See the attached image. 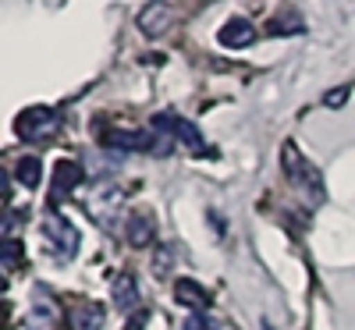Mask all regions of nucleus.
Returning <instances> with one entry per match:
<instances>
[{"label": "nucleus", "mask_w": 355, "mask_h": 330, "mask_svg": "<svg viewBox=\"0 0 355 330\" xmlns=\"http://www.w3.org/2000/svg\"><path fill=\"white\" fill-rule=\"evenodd\" d=\"M281 171H284L288 182L306 196V202L320 206L323 199H327V192H323V177H320V171L302 157V149L295 146V142H284V146H281Z\"/></svg>", "instance_id": "nucleus-1"}, {"label": "nucleus", "mask_w": 355, "mask_h": 330, "mask_svg": "<svg viewBox=\"0 0 355 330\" xmlns=\"http://www.w3.org/2000/svg\"><path fill=\"white\" fill-rule=\"evenodd\" d=\"M107 149H121V153H150V157H171L174 153V139L171 135H153V132H125L114 128L103 135Z\"/></svg>", "instance_id": "nucleus-2"}, {"label": "nucleus", "mask_w": 355, "mask_h": 330, "mask_svg": "<svg viewBox=\"0 0 355 330\" xmlns=\"http://www.w3.org/2000/svg\"><path fill=\"white\" fill-rule=\"evenodd\" d=\"M82 206L100 227H110L117 220V214H121V206H125V192L110 182H96L89 189V196H82Z\"/></svg>", "instance_id": "nucleus-3"}, {"label": "nucleus", "mask_w": 355, "mask_h": 330, "mask_svg": "<svg viewBox=\"0 0 355 330\" xmlns=\"http://www.w3.org/2000/svg\"><path fill=\"white\" fill-rule=\"evenodd\" d=\"M15 128L25 142H53V135L61 132V114L50 107H33L18 117Z\"/></svg>", "instance_id": "nucleus-4"}, {"label": "nucleus", "mask_w": 355, "mask_h": 330, "mask_svg": "<svg viewBox=\"0 0 355 330\" xmlns=\"http://www.w3.org/2000/svg\"><path fill=\"white\" fill-rule=\"evenodd\" d=\"M43 234H46L53 256L61 259V263H68V259L78 252V227H75L68 217H50V220L43 224Z\"/></svg>", "instance_id": "nucleus-5"}, {"label": "nucleus", "mask_w": 355, "mask_h": 330, "mask_svg": "<svg viewBox=\"0 0 355 330\" xmlns=\"http://www.w3.org/2000/svg\"><path fill=\"white\" fill-rule=\"evenodd\" d=\"M153 128H160V132H174V139H182L189 149H206V139H202V132L189 121V117H178V114H157L153 117Z\"/></svg>", "instance_id": "nucleus-6"}, {"label": "nucleus", "mask_w": 355, "mask_h": 330, "mask_svg": "<svg viewBox=\"0 0 355 330\" xmlns=\"http://www.w3.org/2000/svg\"><path fill=\"white\" fill-rule=\"evenodd\" d=\"M139 33L142 36H150V40H157V36H164L167 28H171V21H174V8L171 4H146L142 11H139Z\"/></svg>", "instance_id": "nucleus-7"}, {"label": "nucleus", "mask_w": 355, "mask_h": 330, "mask_svg": "<svg viewBox=\"0 0 355 330\" xmlns=\"http://www.w3.org/2000/svg\"><path fill=\"white\" fill-rule=\"evenodd\" d=\"M28 330H57V302L46 288H36V298L28 306Z\"/></svg>", "instance_id": "nucleus-8"}, {"label": "nucleus", "mask_w": 355, "mask_h": 330, "mask_svg": "<svg viewBox=\"0 0 355 330\" xmlns=\"http://www.w3.org/2000/svg\"><path fill=\"white\" fill-rule=\"evenodd\" d=\"M82 167L78 164H71V160H61L57 164V171H53V189H50V202L57 206V202H64L78 185H82Z\"/></svg>", "instance_id": "nucleus-9"}, {"label": "nucleus", "mask_w": 355, "mask_h": 330, "mask_svg": "<svg viewBox=\"0 0 355 330\" xmlns=\"http://www.w3.org/2000/svg\"><path fill=\"white\" fill-rule=\"evenodd\" d=\"M217 40H220L227 50H242V46L256 43V25L245 21V18H231L220 33H217Z\"/></svg>", "instance_id": "nucleus-10"}, {"label": "nucleus", "mask_w": 355, "mask_h": 330, "mask_svg": "<svg viewBox=\"0 0 355 330\" xmlns=\"http://www.w3.org/2000/svg\"><path fill=\"white\" fill-rule=\"evenodd\" d=\"M125 238H128V245H135V249L153 245V238H157L153 217H150V214H132L128 224H125Z\"/></svg>", "instance_id": "nucleus-11"}, {"label": "nucleus", "mask_w": 355, "mask_h": 330, "mask_svg": "<svg viewBox=\"0 0 355 330\" xmlns=\"http://www.w3.org/2000/svg\"><path fill=\"white\" fill-rule=\"evenodd\" d=\"M110 295H114V309L117 313H135L139 309V288L128 274H117L110 281Z\"/></svg>", "instance_id": "nucleus-12"}, {"label": "nucleus", "mask_w": 355, "mask_h": 330, "mask_svg": "<svg viewBox=\"0 0 355 330\" xmlns=\"http://www.w3.org/2000/svg\"><path fill=\"white\" fill-rule=\"evenodd\" d=\"M174 302L178 306H189L196 313L206 309V302H210V295H206V288H199L196 281H174Z\"/></svg>", "instance_id": "nucleus-13"}, {"label": "nucleus", "mask_w": 355, "mask_h": 330, "mask_svg": "<svg viewBox=\"0 0 355 330\" xmlns=\"http://www.w3.org/2000/svg\"><path fill=\"white\" fill-rule=\"evenodd\" d=\"M103 309L96 302H89V306H75L68 313V327L71 330H103Z\"/></svg>", "instance_id": "nucleus-14"}, {"label": "nucleus", "mask_w": 355, "mask_h": 330, "mask_svg": "<svg viewBox=\"0 0 355 330\" xmlns=\"http://www.w3.org/2000/svg\"><path fill=\"white\" fill-rule=\"evenodd\" d=\"M15 177H18L25 189H36V185L43 182V164H40V157H21V160L15 164Z\"/></svg>", "instance_id": "nucleus-15"}, {"label": "nucleus", "mask_w": 355, "mask_h": 330, "mask_svg": "<svg viewBox=\"0 0 355 330\" xmlns=\"http://www.w3.org/2000/svg\"><path fill=\"white\" fill-rule=\"evenodd\" d=\"M0 263H4L8 274L21 263V242H18V238H4V242H0Z\"/></svg>", "instance_id": "nucleus-16"}, {"label": "nucleus", "mask_w": 355, "mask_h": 330, "mask_svg": "<svg viewBox=\"0 0 355 330\" xmlns=\"http://www.w3.org/2000/svg\"><path fill=\"white\" fill-rule=\"evenodd\" d=\"M270 33H274V36H281V33H306V25H302V18H295V15H291L288 21H284V18H274V21H270Z\"/></svg>", "instance_id": "nucleus-17"}, {"label": "nucleus", "mask_w": 355, "mask_h": 330, "mask_svg": "<svg viewBox=\"0 0 355 330\" xmlns=\"http://www.w3.org/2000/svg\"><path fill=\"white\" fill-rule=\"evenodd\" d=\"M185 330H217V323L206 316V313H192V316L185 320Z\"/></svg>", "instance_id": "nucleus-18"}, {"label": "nucleus", "mask_w": 355, "mask_h": 330, "mask_svg": "<svg viewBox=\"0 0 355 330\" xmlns=\"http://www.w3.org/2000/svg\"><path fill=\"white\" fill-rule=\"evenodd\" d=\"M348 96H352V89H348V85H345V89H331V93L323 96V103H327L331 110H338V107H345V103H348Z\"/></svg>", "instance_id": "nucleus-19"}, {"label": "nucleus", "mask_w": 355, "mask_h": 330, "mask_svg": "<svg viewBox=\"0 0 355 330\" xmlns=\"http://www.w3.org/2000/svg\"><path fill=\"white\" fill-rule=\"evenodd\" d=\"M167 263H174V249H171V245H164L160 256H157V274H160V277L167 274Z\"/></svg>", "instance_id": "nucleus-20"}, {"label": "nucleus", "mask_w": 355, "mask_h": 330, "mask_svg": "<svg viewBox=\"0 0 355 330\" xmlns=\"http://www.w3.org/2000/svg\"><path fill=\"white\" fill-rule=\"evenodd\" d=\"M259 330H274V327H270V320H263V323H259Z\"/></svg>", "instance_id": "nucleus-21"}]
</instances>
